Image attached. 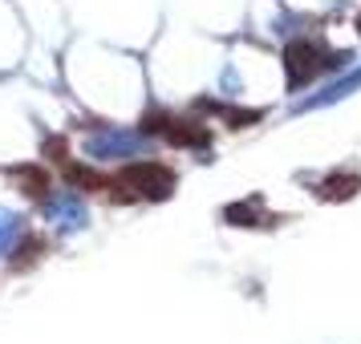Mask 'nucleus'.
Listing matches in <instances>:
<instances>
[{
    "instance_id": "39448f33",
    "label": "nucleus",
    "mask_w": 361,
    "mask_h": 344,
    "mask_svg": "<svg viewBox=\"0 0 361 344\" xmlns=\"http://www.w3.org/2000/svg\"><path fill=\"white\" fill-rule=\"evenodd\" d=\"M17 235H20V215L0 211V255H8V251H13Z\"/></svg>"
},
{
    "instance_id": "f257e3e1",
    "label": "nucleus",
    "mask_w": 361,
    "mask_h": 344,
    "mask_svg": "<svg viewBox=\"0 0 361 344\" xmlns=\"http://www.w3.org/2000/svg\"><path fill=\"white\" fill-rule=\"evenodd\" d=\"M90 158H134V154H142L147 150V138L134 130H114V126H106V130L90 134Z\"/></svg>"
},
{
    "instance_id": "0eeeda50",
    "label": "nucleus",
    "mask_w": 361,
    "mask_h": 344,
    "mask_svg": "<svg viewBox=\"0 0 361 344\" xmlns=\"http://www.w3.org/2000/svg\"><path fill=\"white\" fill-rule=\"evenodd\" d=\"M37 251H41V239H25V247H20V255H17V267H25L29 260H37Z\"/></svg>"
},
{
    "instance_id": "20e7f679",
    "label": "nucleus",
    "mask_w": 361,
    "mask_h": 344,
    "mask_svg": "<svg viewBox=\"0 0 361 344\" xmlns=\"http://www.w3.org/2000/svg\"><path fill=\"white\" fill-rule=\"evenodd\" d=\"M66 182L73 186V191H98L102 174L90 170V166H82V163H66Z\"/></svg>"
},
{
    "instance_id": "7ed1b4c3",
    "label": "nucleus",
    "mask_w": 361,
    "mask_h": 344,
    "mask_svg": "<svg viewBox=\"0 0 361 344\" xmlns=\"http://www.w3.org/2000/svg\"><path fill=\"white\" fill-rule=\"evenodd\" d=\"M45 215H49L53 227H61V231H82L85 223H90L85 203L78 198V191H73V186H66V191H57V195L45 198Z\"/></svg>"
},
{
    "instance_id": "f03ea898",
    "label": "nucleus",
    "mask_w": 361,
    "mask_h": 344,
    "mask_svg": "<svg viewBox=\"0 0 361 344\" xmlns=\"http://www.w3.org/2000/svg\"><path fill=\"white\" fill-rule=\"evenodd\" d=\"M122 182L130 186V191H138V195L147 198H166L171 191H175V174L166 170V166L159 163H134L122 170Z\"/></svg>"
},
{
    "instance_id": "423d86ee",
    "label": "nucleus",
    "mask_w": 361,
    "mask_h": 344,
    "mask_svg": "<svg viewBox=\"0 0 361 344\" xmlns=\"http://www.w3.org/2000/svg\"><path fill=\"white\" fill-rule=\"evenodd\" d=\"M17 182H20V191H25L29 198H45V174H41V170H33V166H20Z\"/></svg>"
},
{
    "instance_id": "6e6552de",
    "label": "nucleus",
    "mask_w": 361,
    "mask_h": 344,
    "mask_svg": "<svg viewBox=\"0 0 361 344\" xmlns=\"http://www.w3.org/2000/svg\"><path fill=\"white\" fill-rule=\"evenodd\" d=\"M45 154H49V158H57V163H66V142L49 138V142H45Z\"/></svg>"
}]
</instances>
